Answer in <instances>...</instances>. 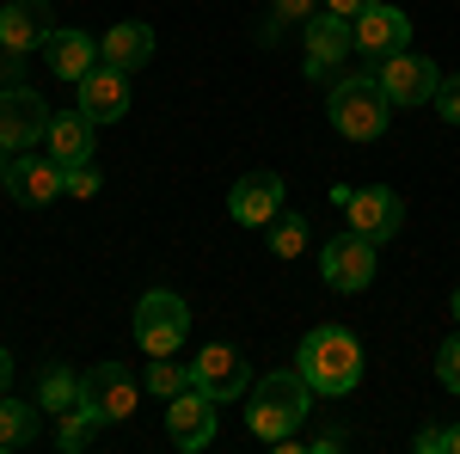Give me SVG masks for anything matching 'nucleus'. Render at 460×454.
Segmentation results:
<instances>
[{
    "instance_id": "1",
    "label": "nucleus",
    "mask_w": 460,
    "mask_h": 454,
    "mask_svg": "<svg viewBox=\"0 0 460 454\" xmlns=\"http://www.w3.org/2000/svg\"><path fill=\"white\" fill-rule=\"evenodd\" d=\"M295 369L307 375L314 393L344 399V393H356V381H362V344H356V332H344V325H314V332L301 338V350H295Z\"/></svg>"
},
{
    "instance_id": "2",
    "label": "nucleus",
    "mask_w": 460,
    "mask_h": 454,
    "mask_svg": "<svg viewBox=\"0 0 460 454\" xmlns=\"http://www.w3.org/2000/svg\"><path fill=\"white\" fill-rule=\"evenodd\" d=\"M314 412V387L301 369H277V375H264V381L252 387V412H246V430L258 442H283L295 436V423Z\"/></svg>"
},
{
    "instance_id": "3",
    "label": "nucleus",
    "mask_w": 460,
    "mask_h": 454,
    "mask_svg": "<svg viewBox=\"0 0 460 454\" xmlns=\"http://www.w3.org/2000/svg\"><path fill=\"white\" fill-rule=\"evenodd\" d=\"M325 111H332V129H338L344 141H375V136H387V123H393V99L381 93L375 74H350V80H338Z\"/></svg>"
},
{
    "instance_id": "4",
    "label": "nucleus",
    "mask_w": 460,
    "mask_h": 454,
    "mask_svg": "<svg viewBox=\"0 0 460 454\" xmlns=\"http://www.w3.org/2000/svg\"><path fill=\"white\" fill-rule=\"evenodd\" d=\"M190 338V307L172 289H147L136 301V344L147 356H178V344Z\"/></svg>"
},
{
    "instance_id": "5",
    "label": "nucleus",
    "mask_w": 460,
    "mask_h": 454,
    "mask_svg": "<svg viewBox=\"0 0 460 454\" xmlns=\"http://www.w3.org/2000/svg\"><path fill=\"white\" fill-rule=\"evenodd\" d=\"M319 277H325V289H338V295H362L375 282V240H362L356 227H344L338 240L319 245Z\"/></svg>"
},
{
    "instance_id": "6",
    "label": "nucleus",
    "mask_w": 460,
    "mask_h": 454,
    "mask_svg": "<svg viewBox=\"0 0 460 454\" xmlns=\"http://www.w3.org/2000/svg\"><path fill=\"white\" fill-rule=\"evenodd\" d=\"M49 117H56V111L43 105L31 86H0V147H6V154L37 147V141L49 136Z\"/></svg>"
},
{
    "instance_id": "7",
    "label": "nucleus",
    "mask_w": 460,
    "mask_h": 454,
    "mask_svg": "<svg viewBox=\"0 0 460 454\" xmlns=\"http://www.w3.org/2000/svg\"><path fill=\"white\" fill-rule=\"evenodd\" d=\"M375 80H381V93H387L393 105H429V99H436V86H442L436 62L418 56V49H393V56H381Z\"/></svg>"
},
{
    "instance_id": "8",
    "label": "nucleus",
    "mask_w": 460,
    "mask_h": 454,
    "mask_svg": "<svg viewBox=\"0 0 460 454\" xmlns=\"http://www.w3.org/2000/svg\"><path fill=\"white\" fill-rule=\"evenodd\" d=\"M62 191H68V166H62V160H37L31 147L13 154V166H6V197H13V203H25V209H49Z\"/></svg>"
},
{
    "instance_id": "9",
    "label": "nucleus",
    "mask_w": 460,
    "mask_h": 454,
    "mask_svg": "<svg viewBox=\"0 0 460 454\" xmlns=\"http://www.w3.org/2000/svg\"><path fill=\"white\" fill-rule=\"evenodd\" d=\"M190 387L209 393L215 405H227V399H240V393L252 387V369H246V356H240L234 344H203L197 362H190Z\"/></svg>"
},
{
    "instance_id": "10",
    "label": "nucleus",
    "mask_w": 460,
    "mask_h": 454,
    "mask_svg": "<svg viewBox=\"0 0 460 454\" xmlns=\"http://www.w3.org/2000/svg\"><path fill=\"white\" fill-rule=\"evenodd\" d=\"M350 227L362 234V240L387 245L399 227H405V197L399 191H387V184H368V191H350Z\"/></svg>"
},
{
    "instance_id": "11",
    "label": "nucleus",
    "mask_w": 460,
    "mask_h": 454,
    "mask_svg": "<svg viewBox=\"0 0 460 454\" xmlns=\"http://www.w3.org/2000/svg\"><path fill=\"white\" fill-rule=\"evenodd\" d=\"M80 405H93L99 423H123L136 412V381L123 375V362H99L80 375Z\"/></svg>"
},
{
    "instance_id": "12",
    "label": "nucleus",
    "mask_w": 460,
    "mask_h": 454,
    "mask_svg": "<svg viewBox=\"0 0 460 454\" xmlns=\"http://www.w3.org/2000/svg\"><path fill=\"white\" fill-rule=\"evenodd\" d=\"M166 436H172L184 454L209 449L215 442V399L209 393H197V387L172 393V399H166Z\"/></svg>"
},
{
    "instance_id": "13",
    "label": "nucleus",
    "mask_w": 460,
    "mask_h": 454,
    "mask_svg": "<svg viewBox=\"0 0 460 454\" xmlns=\"http://www.w3.org/2000/svg\"><path fill=\"white\" fill-rule=\"evenodd\" d=\"M283 197H288L283 173H246L234 184V197H227V215H234L240 227H270V221L283 215Z\"/></svg>"
},
{
    "instance_id": "14",
    "label": "nucleus",
    "mask_w": 460,
    "mask_h": 454,
    "mask_svg": "<svg viewBox=\"0 0 460 454\" xmlns=\"http://www.w3.org/2000/svg\"><path fill=\"white\" fill-rule=\"evenodd\" d=\"M350 37H356V49H362L368 62H381V56H393V49L411 43V13H399V6H387V0H375V6L350 25Z\"/></svg>"
},
{
    "instance_id": "15",
    "label": "nucleus",
    "mask_w": 460,
    "mask_h": 454,
    "mask_svg": "<svg viewBox=\"0 0 460 454\" xmlns=\"http://www.w3.org/2000/svg\"><path fill=\"white\" fill-rule=\"evenodd\" d=\"M56 31V13H49V0H6L0 6V49H19V56H31L43 49Z\"/></svg>"
},
{
    "instance_id": "16",
    "label": "nucleus",
    "mask_w": 460,
    "mask_h": 454,
    "mask_svg": "<svg viewBox=\"0 0 460 454\" xmlns=\"http://www.w3.org/2000/svg\"><path fill=\"white\" fill-rule=\"evenodd\" d=\"M350 49H356L350 19H338V13H325V6H319L314 19H307V74H314V80H325V74H338Z\"/></svg>"
},
{
    "instance_id": "17",
    "label": "nucleus",
    "mask_w": 460,
    "mask_h": 454,
    "mask_svg": "<svg viewBox=\"0 0 460 454\" xmlns=\"http://www.w3.org/2000/svg\"><path fill=\"white\" fill-rule=\"evenodd\" d=\"M74 93H80V111H86L93 123H117V117H129V74L111 68V62H99Z\"/></svg>"
},
{
    "instance_id": "18",
    "label": "nucleus",
    "mask_w": 460,
    "mask_h": 454,
    "mask_svg": "<svg viewBox=\"0 0 460 454\" xmlns=\"http://www.w3.org/2000/svg\"><path fill=\"white\" fill-rule=\"evenodd\" d=\"M43 56H49V74H56V80H74V86L105 62V56H99V43H93L86 31H49Z\"/></svg>"
},
{
    "instance_id": "19",
    "label": "nucleus",
    "mask_w": 460,
    "mask_h": 454,
    "mask_svg": "<svg viewBox=\"0 0 460 454\" xmlns=\"http://www.w3.org/2000/svg\"><path fill=\"white\" fill-rule=\"evenodd\" d=\"M93 129H99V123H93V117H86V111L74 105V111H62V117H49V160H62V166H86V160H93Z\"/></svg>"
},
{
    "instance_id": "20",
    "label": "nucleus",
    "mask_w": 460,
    "mask_h": 454,
    "mask_svg": "<svg viewBox=\"0 0 460 454\" xmlns=\"http://www.w3.org/2000/svg\"><path fill=\"white\" fill-rule=\"evenodd\" d=\"M99 56H105L111 68L136 74V68H147V56H154V31H147L142 19H117V25L99 37Z\"/></svg>"
},
{
    "instance_id": "21",
    "label": "nucleus",
    "mask_w": 460,
    "mask_h": 454,
    "mask_svg": "<svg viewBox=\"0 0 460 454\" xmlns=\"http://www.w3.org/2000/svg\"><path fill=\"white\" fill-rule=\"evenodd\" d=\"M37 412H43V405H25V399H6V393H0V449L37 442Z\"/></svg>"
},
{
    "instance_id": "22",
    "label": "nucleus",
    "mask_w": 460,
    "mask_h": 454,
    "mask_svg": "<svg viewBox=\"0 0 460 454\" xmlns=\"http://www.w3.org/2000/svg\"><path fill=\"white\" fill-rule=\"evenodd\" d=\"M37 405L43 412H74L80 405V375H68V369H43V381H37Z\"/></svg>"
},
{
    "instance_id": "23",
    "label": "nucleus",
    "mask_w": 460,
    "mask_h": 454,
    "mask_svg": "<svg viewBox=\"0 0 460 454\" xmlns=\"http://www.w3.org/2000/svg\"><path fill=\"white\" fill-rule=\"evenodd\" d=\"M93 436H99V412H93V405H74V412H62V430H56L62 454L93 449Z\"/></svg>"
},
{
    "instance_id": "24",
    "label": "nucleus",
    "mask_w": 460,
    "mask_h": 454,
    "mask_svg": "<svg viewBox=\"0 0 460 454\" xmlns=\"http://www.w3.org/2000/svg\"><path fill=\"white\" fill-rule=\"evenodd\" d=\"M147 387H154L160 399H172V393H184V387H190V362H172V356H154V362H147Z\"/></svg>"
},
{
    "instance_id": "25",
    "label": "nucleus",
    "mask_w": 460,
    "mask_h": 454,
    "mask_svg": "<svg viewBox=\"0 0 460 454\" xmlns=\"http://www.w3.org/2000/svg\"><path fill=\"white\" fill-rule=\"evenodd\" d=\"M270 252H277V258H301V252H307V221H301V215H277V221H270Z\"/></svg>"
},
{
    "instance_id": "26",
    "label": "nucleus",
    "mask_w": 460,
    "mask_h": 454,
    "mask_svg": "<svg viewBox=\"0 0 460 454\" xmlns=\"http://www.w3.org/2000/svg\"><path fill=\"white\" fill-rule=\"evenodd\" d=\"M270 6H277V13H270V25H264V43H277L288 25H307L319 13V0H270Z\"/></svg>"
},
{
    "instance_id": "27",
    "label": "nucleus",
    "mask_w": 460,
    "mask_h": 454,
    "mask_svg": "<svg viewBox=\"0 0 460 454\" xmlns=\"http://www.w3.org/2000/svg\"><path fill=\"white\" fill-rule=\"evenodd\" d=\"M436 381L448 387V393H460V332H455L442 350H436Z\"/></svg>"
},
{
    "instance_id": "28",
    "label": "nucleus",
    "mask_w": 460,
    "mask_h": 454,
    "mask_svg": "<svg viewBox=\"0 0 460 454\" xmlns=\"http://www.w3.org/2000/svg\"><path fill=\"white\" fill-rule=\"evenodd\" d=\"M436 111H442L448 123H460V74H455V80H442V86H436Z\"/></svg>"
},
{
    "instance_id": "29",
    "label": "nucleus",
    "mask_w": 460,
    "mask_h": 454,
    "mask_svg": "<svg viewBox=\"0 0 460 454\" xmlns=\"http://www.w3.org/2000/svg\"><path fill=\"white\" fill-rule=\"evenodd\" d=\"M68 197H99V173L93 166H68Z\"/></svg>"
},
{
    "instance_id": "30",
    "label": "nucleus",
    "mask_w": 460,
    "mask_h": 454,
    "mask_svg": "<svg viewBox=\"0 0 460 454\" xmlns=\"http://www.w3.org/2000/svg\"><path fill=\"white\" fill-rule=\"evenodd\" d=\"M319 6H325V13H338V19H362V13H368V6H375V0H319Z\"/></svg>"
},
{
    "instance_id": "31",
    "label": "nucleus",
    "mask_w": 460,
    "mask_h": 454,
    "mask_svg": "<svg viewBox=\"0 0 460 454\" xmlns=\"http://www.w3.org/2000/svg\"><path fill=\"white\" fill-rule=\"evenodd\" d=\"M19 62H25L19 49H0V86H19Z\"/></svg>"
},
{
    "instance_id": "32",
    "label": "nucleus",
    "mask_w": 460,
    "mask_h": 454,
    "mask_svg": "<svg viewBox=\"0 0 460 454\" xmlns=\"http://www.w3.org/2000/svg\"><path fill=\"white\" fill-rule=\"evenodd\" d=\"M13 369H19V362H13V350H0V393L13 387Z\"/></svg>"
},
{
    "instance_id": "33",
    "label": "nucleus",
    "mask_w": 460,
    "mask_h": 454,
    "mask_svg": "<svg viewBox=\"0 0 460 454\" xmlns=\"http://www.w3.org/2000/svg\"><path fill=\"white\" fill-rule=\"evenodd\" d=\"M442 449H455V454H460V423H455V430H442Z\"/></svg>"
},
{
    "instance_id": "34",
    "label": "nucleus",
    "mask_w": 460,
    "mask_h": 454,
    "mask_svg": "<svg viewBox=\"0 0 460 454\" xmlns=\"http://www.w3.org/2000/svg\"><path fill=\"white\" fill-rule=\"evenodd\" d=\"M6 166H13V154H6V147H0V191H6Z\"/></svg>"
},
{
    "instance_id": "35",
    "label": "nucleus",
    "mask_w": 460,
    "mask_h": 454,
    "mask_svg": "<svg viewBox=\"0 0 460 454\" xmlns=\"http://www.w3.org/2000/svg\"><path fill=\"white\" fill-rule=\"evenodd\" d=\"M455 325H460V289H455Z\"/></svg>"
}]
</instances>
